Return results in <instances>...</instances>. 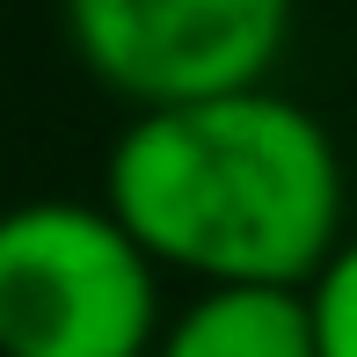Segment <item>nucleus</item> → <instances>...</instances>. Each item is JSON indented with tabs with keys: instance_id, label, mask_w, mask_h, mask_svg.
Returning <instances> with one entry per match:
<instances>
[{
	"instance_id": "nucleus-1",
	"label": "nucleus",
	"mask_w": 357,
	"mask_h": 357,
	"mask_svg": "<svg viewBox=\"0 0 357 357\" xmlns=\"http://www.w3.org/2000/svg\"><path fill=\"white\" fill-rule=\"evenodd\" d=\"M102 212L204 291H306L343 241V153L278 88L132 117L109 146Z\"/></svg>"
},
{
	"instance_id": "nucleus-2",
	"label": "nucleus",
	"mask_w": 357,
	"mask_h": 357,
	"mask_svg": "<svg viewBox=\"0 0 357 357\" xmlns=\"http://www.w3.org/2000/svg\"><path fill=\"white\" fill-rule=\"evenodd\" d=\"M160 270L102 204L0 212V357H153Z\"/></svg>"
},
{
	"instance_id": "nucleus-3",
	"label": "nucleus",
	"mask_w": 357,
	"mask_h": 357,
	"mask_svg": "<svg viewBox=\"0 0 357 357\" xmlns=\"http://www.w3.org/2000/svg\"><path fill=\"white\" fill-rule=\"evenodd\" d=\"M80 66L109 95L139 102V117L197 109L226 95L270 88L284 59V0H80L66 15Z\"/></svg>"
},
{
	"instance_id": "nucleus-4",
	"label": "nucleus",
	"mask_w": 357,
	"mask_h": 357,
	"mask_svg": "<svg viewBox=\"0 0 357 357\" xmlns=\"http://www.w3.org/2000/svg\"><path fill=\"white\" fill-rule=\"evenodd\" d=\"M153 357H314L299 291H263V284H226L190 299L160 328Z\"/></svg>"
},
{
	"instance_id": "nucleus-5",
	"label": "nucleus",
	"mask_w": 357,
	"mask_h": 357,
	"mask_svg": "<svg viewBox=\"0 0 357 357\" xmlns=\"http://www.w3.org/2000/svg\"><path fill=\"white\" fill-rule=\"evenodd\" d=\"M306 328H314V357H357V234L335 241V255L306 278Z\"/></svg>"
}]
</instances>
